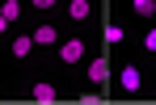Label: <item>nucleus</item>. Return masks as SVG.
Here are the masks:
<instances>
[{
  "instance_id": "nucleus-1",
  "label": "nucleus",
  "mask_w": 156,
  "mask_h": 105,
  "mask_svg": "<svg viewBox=\"0 0 156 105\" xmlns=\"http://www.w3.org/2000/svg\"><path fill=\"white\" fill-rule=\"evenodd\" d=\"M84 55H89V46H84V38H59L55 42V59L63 63V67H76V63H84Z\"/></svg>"
},
{
  "instance_id": "nucleus-2",
  "label": "nucleus",
  "mask_w": 156,
  "mask_h": 105,
  "mask_svg": "<svg viewBox=\"0 0 156 105\" xmlns=\"http://www.w3.org/2000/svg\"><path fill=\"white\" fill-rule=\"evenodd\" d=\"M118 88H122V93H144V67H139L135 59H127V63L118 67Z\"/></svg>"
},
{
  "instance_id": "nucleus-3",
  "label": "nucleus",
  "mask_w": 156,
  "mask_h": 105,
  "mask_svg": "<svg viewBox=\"0 0 156 105\" xmlns=\"http://www.w3.org/2000/svg\"><path fill=\"white\" fill-rule=\"evenodd\" d=\"M30 38H34V46H55L63 34H59V25H55V21H38V25L30 29Z\"/></svg>"
},
{
  "instance_id": "nucleus-4",
  "label": "nucleus",
  "mask_w": 156,
  "mask_h": 105,
  "mask_svg": "<svg viewBox=\"0 0 156 105\" xmlns=\"http://www.w3.org/2000/svg\"><path fill=\"white\" fill-rule=\"evenodd\" d=\"M30 97L38 105H51V101H59V84H55V80H34V84H30Z\"/></svg>"
},
{
  "instance_id": "nucleus-5",
  "label": "nucleus",
  "mask_w": 156,
  "mask_h": 105,
  "mask_svg": "<svg viewBox=\"0 0 156 105\" xmlns=\"http://www.w3.org/2000/svg\"><path fill=\"white\" fill-rule=\"evenodd\" d=\"M30 55H34V38H30V34H17V38L9 42V59H17V63H26Z\"/></svg>"
},
{
  "instance_id": "nucleus-6",
  "label": "nucleus",
  "mask_w": 156,
  "mask_h": 105,
  "mask_svg": "<svg viewBox=\"0 0 156 105\" xmlns=\"http://www.w3.org/2000/svg\"><path fill=\"white\" fill-rule=\"evenodd\" d=\"M89 17H93V4L89 0H68V21L72 25H84Z\"/></svg>"
},
{
  "instance_id": "nucleus-7",
  "label": "nucleus",
  "mask_w": 156,
  "mask_h": 105,
  "mask_svg": "<svg viewBox=\"0 0 156 105\" xmlns=\"http://www.w3.org/2000/svg\"><path fill=\"white\" fill-rule=\"evenodd\" d=\"M105 76H110V63H105V59H89L84 80H89V84H105Z\"/></svg>"
},
{
  "instance_id": "nucleus-8",
  "label": "nucleus",
  "mask_w": 156,
  "mask_h": 105,
  "mask_svg": "<svg viewBox=\"0 0 156 105\" xmlns=\"http://www.w3.org/2000/svg\"><path fill=\"white\" fill-rule=\"evenodd\" d=\"M127 8L135 13V17H144V21L156 17V0H127Z\"/></svg>"
},
{
  "instance_id": "nucleus-9",
  "label": "nucleus",
  "mask_w": 156,
  "mask_h": 105,
  "mask_svg": "<svg viewBox=\"0 0 156 105\" xmlns=\"http://www.w3.org/2000/svg\"><path fill=\"white\" fill-rule=\"evenodd\" d=\"M0 13L9 17V25H17V21H21V13H26V4H21V0H0Z\"/></svg>"
},
{
  "instance_id": "nucleus-10",
  "label": "nucleus",
  "mask_w": 156,
  "mask_h": 105,
  "mask_svg": "<svg viewBox=\"0 0 156 105\" xmlns=\"http://www.w3.org/2000/svg\"><path fill=\"white\" fill-rule=\"evenodd\" d=\"M105 42H114V46H118V42H127V29L118 25V21H110V29H105Z\"/></svg>"
},
{
  "instance_id": "nucleus-11",
  "label": "nucleus",
  "mask_w": 156,
  "mask_h": 105,
  "mask_svg": "<svg viewBox=\"0 0 156 105\" xmlns=\"http://www.w3.org/2000/svg\"><path fill=\"white\" fill-rule=\"evenodd\" d=\"M144 51L156 55V25H152V29H144Z\"/></svg>"
},
{
  "instance_id": "nucleus-12",
  "label": "nucleus",
  "mask_w": 156,
  "mask_h": 105,
  "mask_svg": "<svg viewBox=\"0 0 156 105\" xmlns=\"http://www.w3.org/2000/svg\"><path fill=\"white\" fill-rule=\"evenodd\" d=\"M55 4H59V0H30V8H34V13H51Z\"/></svg>"
},
{
  "instance_id": "nucleus-13",
  "label": "nucleus",
  "mask_w": 156,
  "mask_h": 105,
  "mask_svg": "<svg viewBox=\"0 0 156 105\" xmlns=\"http://www.w3.org/2000/svg\"><path fill=\"white\" fill-rule=\"evenodd\" d=\"M9 29H13V25H9V17L0 13V34H9Z\"/></svg>"
},
{
  "instance_id": "nucleus-14",
  "label": "nucleus",
  "mask_w": 156,
  "mask_h": 105,
  "mask_svg": "<svg viewBox=\"0 0 156 105\" xmlns=\"http://www.w3.org/2000/svg\"><path fill=\"white\" fill-rule=\"evenodd\" d=\"M0 101H4V93H0Z\"/></svg>"
}]
</instances>
